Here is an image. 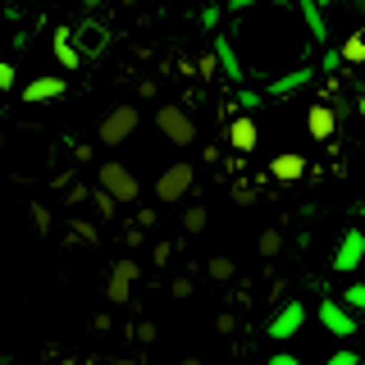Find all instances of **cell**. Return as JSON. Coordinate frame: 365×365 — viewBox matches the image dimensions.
Returning a JSON list of instances; mask_svg holds the SVG:
<instances>
[{
    "label": "cell",
    "instance_id": "1",
    "mask_svg": "<svg viewBox=\"0 0 365 365\" xmlns=\"http://www.w3.org/2000/svg\"><path fill=\"white\" fill-rule=\"evenodd\" d=\"M137 123H142V114H137V106H114L106 119H101V128H96V137L106 146H123L128 137L137 133Z\"/></svg>",
    "mask_w": 365,
    "mask_h": 365
},
{
    "label": "cell",
    "instance_id": "2",
    "mask_svg": "<svg viewBox=\"0 0 365 365\" xmlns=\"http://www.w3.org/2000/svg\"><path fill=\"white\" fill-rule=\"evenodd\" d=\"M101 192H110V197L114 201H137V197H142V182H137L133 178V169L128 165H119V160H110V165H101Z\"/></svg>",
    "mask_w": 365,
    "mask_h": 365
},
{
    "label": "cell",
    "instance_id": "3",
    "mask_svg": "<svg viewBox=\"0 0 365 365\" xmlns=\"http://www.w3.org/2000/svg\"><path fill=\"white\" fill-rule=\"evenodd\" d=\"M155 128L165 133L174 146L197 142V123H192V114L182 110V106H160V110H155Z\"/></svg>",
    "mask_w": 365,
    "mask_h": 365
},
{
    "label": "cell",
    "instance_id": "4",
    "mask_svg": "<svg viewBox=\"0 0 365 365\" xmlns=\"http://www.w3.org/2000/svg\"><path fill=\"white\" fill-rule=\"evenodd\" d=\"M137 260H114V269H110V279H106V297H110V306H128V297H133V279H137Z\"/></svg>",
    "mask_w": 365,
    "mask_h": 365
},
{
    "label": "cell",
    "instance_id": "5",
    "mask_svg": "<svg viewBox=\"0 0 365 365\" xmlns=\"http://www.w3.org/2000/svg\"><path fill=\"white\" fill-rule=\"evenodd\" d=\"M192 178H197V174H192V165H169L165 174L155 178V197L160 201H182L192 192Z\"/></svg>",
    "mask_w": 365,
    "mask_h": 365
},
{
    "label": "cell",
    "instance_id": "6",
    "mask_svg": "<svg viewBox=\"0 0 365 365\" xmlns=\"http://www.w3.org/2000/svg\"><path fill=\"white\" fill-rule=\"evenodd\" d=\"M256 142H260L256 119H251V114H237V119L228 123V146H233L237 155H251V151H256Z\"/></svg>",
    "mask_w": 365,
    "mask_h": 365
},
{
    "label": "cell",
    "instance_id": "7",
    "mask_svg": "<svg viewBox=\"0 0 365 365\" xmlns=\"http://www.w3.org/2000/svg\"><path fill=\"white\" fill-rule=\"evenodd\" d=\"M68 37H73L78 55H83V60H91V55H101V51H106L110 32L101 28V23H83V28H78V32H68Z\"/></svg>",
    "mask_w": 365,
    "mask_h": 365
},
{
    "label": "cell",
    "instance_id": "8",
    "mask_svg": "<svg viewBox=\"0 0 365 365\" xmlns=\"http://www.w3.org/2000/svg\"><path fill=\"white\" fill-rule=\"evenodd\" d=\"M306 133L315 137V142H329V137L338 133V114L324 106V101H319V106H311L306 110Z\"/></svg>",
    "mask_w": 365,
    "mask_h": 365
},
{
    "label": "cell",
    "instance_id": "9",
    "mask_svg": "<svg viewBox=\"0 0 365 365\" xmlns=\"http://www.w3.org/2000/svg\"><path fill=\"white\" fill-rule=\"evenodd\" d=\"M64 96V78H32L28 87H23V101L28 106H41V101H55Z\"/></svg>",
    "mask_w": 365,
    "mask_h": 365
},
{
    "label": "cell",
    "instance_id": "10",
    "mask_svg": "<svg viewBox=\"0 0 365 365\" xmlns=\"http://www.w3.org/2000/svg\"><path fill=\"white\" fill-rule=\"evenodd\" d=\"M319 319H324V324L334 329V334H342V338L356 334V319H347V311H342L338 302H324V306H319Z\"/></svg>",
    "mask_w": 365,
    "mask_h": 365
},
{
    "label": "cell",
    "instance_id": "11",
    "mask_svg": "<svg viewBox=\"0 0 365 365\" xmlns=\"http://www.w3.org/2000/svg\"><path fill=\"white\" fill-rule=\"evenodd\" d=\"M302 302H292V306H283V311H279V319H274V324H269V334L274 338H288V334H297V329H302Z\"/></svg>",
    "mask_w": 365,
    "mask_h": 365
},
{
    "label": "cell",
    "instance_id": "12",
    "mask_svg": "<svg viewBox=\"0 0 365 365\" xmlns=\"http://www.w3.org/2000/svg\"><path fill=\"white\" fill-rule=\"evenodd\" d=\"M55 60H60V68H78L83 64V55H78V46H73V37H68V28H60L55 32Z\"/></svg>",
    "mask_w": 365,
    "mask_h": 365
},
{
    "label": "cell",
    "instance_id": "13",
    "mask_svg": "<svg viewBox=\"0 0 365 365\" xmlns=\"http://www.w3.org/2000/svg\"><path fill=\"white\" fill-rule=\"evenodd\" d=\"M269 174L279 178V182L302 178V174H306V160H302V155H274V160H269Z\"/></svg>",
    "mask_w": 365,
    "mask_h": 365
},
{
    "label": "cell",
    "instance_id": "14",
    "mask_svg": "<svg viewBox=\"0 0 365 365\" xmlns=\"http://www.w3.org/2000/svg\"><path fill=\"white\" fill-rule=\"evenodd\" d=\"M342 64H351V68L365 64V37H361V28H351L347 37H342Z\"/></svg>",
    "mask_w": 365,
    "mask_h": 365
},
{
    "label": "cell",
    "instance_id": "15",
    "mask_svg": "<svg viewBox=\"0 0 365 365\" xmlns=\"http://www.w3.org/2000/svg\"><path fill=\"white\" fill-rule=\"evenodd\" d=\"M361 247H365V242H361V233H347V247L338 251V260H334V265H338V269H356V260H361Z\"/></svg>",
    "mask_w": 365,
    "mask_h": 365
},
{
    "label": "cell",
    "instance_id": "16",
    "mask_svg": "<svg viewBox=\"0 0 365 365\" xmlns=\"http://www.w3.org/2000/svg\"><path fill=\"white\" fill-rule=\"evenodd\" d=\"M78 237V247H96V224L87 220H68V242Z\"/></svg>",
    "mask_w": 365,
    "mask_h": 365
},
{
    "label": "cell",
    "instance_id": "17",
    "mask_svg": "<svg viewBox=\"0 0 365 365\" xmlns=\"http://www.w3.org/2000/svg\"><path fill=\"white\" fill-rule=\"evenodd\" d=\"M205 224H210V215H205V205H187V210H182V228H187V233H201Z\"/></svg>",
    "mask_w": 365,
    "mask_h": 365
},
{
    "label": "cell",
    "instance_id": "18",
    "mask_svg": "<svg viewBox=\"0 0 365 365\" xmlns=\"http://www.w3.org/2000/svg\"><path fill=\"white\" fill-rule=\"evenodd\" d=\"M256 247H260V256H269V260H274V256H279V251H283V233H279V228H265Z\"/></svg>",
    "mask_w": 365,
    "mask_h": 365
},
{
    "label": "cell",
    "instance_id": "19",
    "mask_svg": "<svg viewBox=\"0 0 365 365\" xmlns=\"http://www.w3.org/2000/svg\"><path fill=\"white\" fill-rule=\"evenodd\" d=\"M205 269H210V279H220V283H228V279H233V274H237V265H233V260H228V256H215V260H210V265H205Z\"/></svg>",
    "mask_w": 365,
    "mask_h": 365
},
{
    "label": "cell",
    "instance_id": "20",
    "mask_svg": "<svg viewBox=\"0 0 365 365\" xmlns=\"http://www.w3.org/2000/svg\"><path fill=\"white\" fill-rule=\"evenodd\" d=\"M91 205H96V215H101V220H110V215H114V205H119V201H114L110 192H101V187H96V192H91Z\"/></svg>",
    "mask_w": 365,
    "mask_h": 365
},
{
    "label": "cell",
    "instance_id": "21",
    "mask_svg": "<svg viewBox=\"0 0 365 365\" xmlns=\"http://www.w3.org/2000/svg\"><path fill=\"white\" fill-rule=\"evenodd\" d=\"M28 220H32V228H37V233H51V210H46V205H32Z\"/></svg>",
    "mask_w": 365,
    "mask_h": 365
},
{
    "label": "cell",
    "instance_id": "22",
    "mask_svg": "<svg viewBox=\"0 0 365 365\" xmlns=\"http://www.w3.org/2000/svg\"><path fill=\"white\" fill-rule=\"evenodd\" d=\"M342 302H347V311H361V306H365V288H361V283H351Z\"/></svg>",
    "mask_w": 365,
    "mask_h": 365
},
{
    "label": "cell",
    "instance_id": "23",
    "mask_svg": "<svg viewBox=\"0 0 365 365\" xmlns=\"http://www.w3.org/2000/svg\"><path fill=\"white\" fill-rule=\"evenodd\" d=\"M9 87H14V64L0 60V91H9Z\"/></svg>",
    "mask_w": 365,
    "mask_h": 365
},
{
    "label": "cell",
    "instance_id": "24",
    "mask_svg": "<svg viewBox=\"0 0 365 365\" xmlns=\"http://www.w3.org/2000/svg\"><path fill=\"white\" fill-rule=\"evenodd\" d=\"M197 73H201V78H215V55H201V64H197Z\"/></svg>",
    "mask_w": 365,
    "mask_h": 365
},
{
    "label": "cell",
    "instance_id": "25",
    "mask_svg": "<svg viewBox=\"0 0 365 365\" xmlns=\"http://www.w3.org/2000/svg\"><path fill=\"white\" fill-rule=\"evenodd\" d=\"M137 338H142V342L155 338V324H151V319H142V324H137Z\"/></svg>",
    "mask_w": 365,
    "mask_h": 365
},
{
    "label": "cell",
    "instance_id": "26",
    "mask_svg": "<svg viewBox=\"0 0 365 365\" xmlns=\"http://www.w3.org/2000/svg\"><path fill=\"white\" fill-rule=\"evenodd\" d=\"M233 324H237L233 315H220V319H215V329H220V334H233Z\"/></svg>",
    "mask_w": 365,
    "mask_h": 365
},
{
    "label": "cell",
    "instance_id": "27",
    "mask_svg": "<svg viewBox=\"0 0 365 365\" xmlns=\"http://www.w3.org/2000/svg\"><path fill=\"white\" fill-rule=\"evenodd\" d=\"M329 365H356V356H351V351H342L338 361H329Z\"/></svg>",
    "mask_w": 365,
    "mask_h": 365
},
{
    "label": "cell",
    "instance_id": "28",
    "mask_svg": "<svg viewBox=\"0 0 365 365\" xmlns=\"http://www.w3.org/2000/svg\"><path fill=\"white\" fill-rule=\"evenodd\" d=\"M269 365H302V361H297V356H274Z\"/></svg>",
    "mask_w": 365,
    "mask_h": 365
},
{
    "label": "cell",
    "instance_id": "29",
    "mask_svg": "<svg viewBox=\"0 0 365 365\" xmlns=\"http://www.w3.org/2000/svg\"><path fill=\"white\" fill-rule=\"evenodd\" d=\"M55 365H78V361H73V356H60V361H55Z\"/></svg>",
    "mask_w": 365,
    "mask_h": 365
},
{
    "label": "cell",
    "instance_id": "30",
    "mask_svg": "<svg viewBox=\"0 0 365 365\" xmlns=\"http://www.w3.org/2000/svg\"><path fill=\"white\" fill-rule=\"evenodd\" d=\"M182 365H201V361H192V356H187V361H182Z\"/></svg>",
    "mask_w": 365,
    "mask_h": 365
},
{
    "label": "cell",
    "instance_id": "31",
    "mask_svg": "<svg viewBox=\"0 0 365 365\" xmlns=\"http://www.w3.org/2000/svg\"><path fill=\"white\" fill-rule=\"evenodd\" d=\"M83 5H101V0H83Z\"/></svg>",
    "mask_w": 365,
    "mask_h": 365
}]
</instances>
